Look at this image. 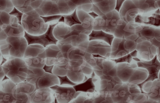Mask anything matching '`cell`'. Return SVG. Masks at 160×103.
I'll use <instances>...</instances> for the list:
<instances>
[{
	"instance_id": "obj_1",
	"label": "cell",
	"mask_w": 160,
	"mask_h": 103,
	"mask_svg": "<svg viewBox=\"0 0 160 103\" xmlns=\"http://www.w3.org/2000/svg\"><path fill=\"white\" fill-rule=\"evenodd\" d=\"M28 45L25 36L7 35L5 40H0V53L5 60L15 58H23Z\"/></svg>"
},
{
	"instance_id": "obj_2",
	"label": "cell",
	"mask_w": 160,
	"mask_h": 103,
	"mask_svg": "<svg viewBox=\"0 0 160 103\" xmlns=\"http://www.w3.org/2000/svg\"><path fill=\"white\" fill-rule=\"evenodd\" d=\"M21 24L25 32L34 36L44 34L49 26L35 10L23 13Z\"/></svg>"
},
{
	"instance_id": "obj_3",
	"label": "cell",
	"mask_w": 160,
	"mask_h": 103,
	"mask_svg": "<svg viewBox=\"0 0 160 103\" xmlns=\"http://www.w3.org/2000/svg\"><path fill=\"white\" fill-rule=\"evenodd\" d=\"M6 76L16 84L26 80L28 66L23 58L6 60L1 64Z\"/></svg>"
},
{
	"instance_id": "obj_4",
	"label": "cell",
	"mask_w": 160,
	"mask_h": 103,
	"mask_svg": "<svg viewBox=\"0 0 160 103\" xmlns=\"http://www.w3.org/2000/svg\"><path fill=\"white\" fill-rule=\"evenodd\" d=\"M45 47L38 44L28 45L23 59L28 66L43 68L45 65Z\"/></svg>"
},
{
	"instance_id": "obj_5",
	"label": "cell",
	"mask_w": 160,
	"mask_h": 103,
	"mask_svg": "<svg viewBox=\"0 0 160 103\" xmlns=\"http://www.w3.org/2000/svg\"><path fill=\"white\" fill-rule=\"evenodd\" d=\"M120 18L119 12L115 9L93 19L91 22L93 30H102L113 35L118 20Z\"/></svg>"
},
{
	"instance_id": "obj_6",
	"label": "cell",
	"mask_w": 160,
	"mask_h": 103,
	"mask_svg": "<svg viewBox=\"0 0 160 103\" xmlns=\"http://www.w3.org/2000/svg\"><path fill=\"white\" fill-rule=\"evenodd\" d=\"M132 59L138 62L137 65L138 67L145 68L148 72L147 78L142 82L136 85L140 89L141 93L143 94V84L147 82L153 81L158 78V75L160 71V62L158 61L157 54L150 61L144 60L137 57L133 58Z\"/></svg>"
},
{
	"instance_id": "obj_7",
	"label": "cell",
	"mask_w": 160,
	"mask_h": 103,
	"mask_svg": "<svg viewBox=\"0 0 160 103\" xmlns=\"http://www.w3.org/2000/svg\"><path fill=\"white\" fill-rule=\"evenodd\" d=\"M45 65L52 66L57 64H65L69 60L65 58L60 49L56 44H50L45 47Z\"/></svg>"
},
{
	"instance_id": "obj_8",
	"label": "cell",
	"mask_w": 160,
	"mask_h": 103,
	"mask_svg": "<svg viewBox=\"0 0 160 103\" xmlns=\"http://www.w3.org/2000/svg\"><path fill=\"white\" fill-rule=\"evenodd\" d=\"M68 85L61 84L51 87L54 92L57 103L71 102L74 99L76 92L73 87H71Z\"/></svg>"
},
{
	"instance_id": "obj_9",
	"label": "cell",
	"mask_w": 160,
	"mask_h": 103,
	"mask_svg": "<svg viewBox=\"0 0 160 103\" xmlns=\"http://www.w3.org/2000/svg\"><path fill=\"white\" fill-rule=\"evenodd\" d=\"M16 84L8 78L0 82V103H17L12 94V90Z\"/></svg>"
},
{
	"instance_id": "obj_10",
	"label": "cell",
	"mask_w": 160,
	"mask_h": 103,
	"mask_svg": "<svg viewBox=\"0 0 160 103\" xmlns=\"http://www.w3.org/2000/svg\"><path fill=\"white\" fill-rule=\"evenodd\" d=\"M31 103H54L55 94L51 87L36 89L31 95Z\"/></svg>"
},
{
	"instance_id": "obj_11",
	"label": "cell",
	"mask_w": 160,
	"mask_h": 103,
	"mask_svg": "<svg viewBox=\"0 0 160 103\" xmlns=\"http://www.w3.org/2000/svg\"><path fill=\"white\" fill-rule=\"evenodd\" d=\"M60 84V80L59 77L52 73L46 72L44 75L37 81L36 84V89L51 87Z\"/></svg>"
},
{
	"instance_id": "obj_12",
	"label": "cell",
	"mask_w": 160,
	"mask_h": 103,
	"mask_svg": "<svg viewBox=\"0 0 160 103\" xmlns=\"http://www.w3.org/2000/svg\"><path fill=\"white\" fill-rule=\"evenodd\" d=\"M0 30L8 36L19 37L24 36L25 32L19 22L0 24Z\"/></svg>"
},
{
	"instance_id": "obj_13",
	"label": "cell",
	"mask_w": 160,
	"mask_h": 103,
	"mask_svg": "<svg viewBox=\"0 0 160 103\" xmlns=\"http://www.w3.org/2000/svg\"><path fill=\"white\" fill-rule=\"evenodd\" d=\"M25 37L28 41V45L32 44H38L45 47L49 44H56L57 42L51 40L50 39L48 36V30L44 34L38 36L32 35L25 32Z\"/></svg>"
},
{
	"instance_id": "obj_14",
	"label": "cell",
	"mask_w": 160,
	"mask_h": 103,
	"mask_svg": "<svg viewBox=\"0 0 160 103\" xmlns=\"http://www.w3.org/2000/svg\"><path fill=\"white\" fill-rule=\"evenodd\" d=\"M36 89V84L26 80L16 84L12 90L13 95L15 94L31 95Z\"/></svg>"
},
{
	"instance_id": "obj_15",
	"label": "cell",
	"mask_w": 160,
	"mask_h": 103,
	"mask_svg": "<svg viewBox=\"0 0 160 103\" xmlns=\"http://www.w3.org/2000/svg\"><path fill=\"white\" fill-rule=\"evenodd\" d=\"M117 25L113 34L114 36H122V38L124 37L126 39V36H129L136 33L131 28L130 23L125 21L121 18L117 21Z\"/></svg>"
},
{
	"instance_id": "obj_16",
	"label": "cell",
	"mask_w": 160,
	"mask_h": 103,
	"mask_svg": "<svg viewBox=\"0 0 160 103\" xmlns=\"http://www.w3.org/2000/svg\"><path fill=\"white\" fill-rule=\"evenodd\" d=\"M88 36L89 41L101 40L106 42L111 46L115 37L113 34L107 33L102 30H92Z\"/></svg>"
},
{
	"instance_id": "obj_17",
	"label": "cell",
	"mask_w": 160,
	"mask_h": 103,
	"mask_svg": "<svg viewBox=\"0 0 160 103\" xmlns=\"http://www.w3.org/2000/svg\"><path fill=\"white\" fill-rule=\"evenodd\" d=\"M121 87L120 89L118 90L119 92H118L116 91L114 92L112 90V93L114 95H118L117 97L119 96L120 102H130L132 100L133 97L137 95V94H132L130 92L129 87L128 84L122 83Z\"/></svg>"
},
{
	"instance_id": "obj_18",
	"label": "cell",
	"mask_w": 160,
	"mask_h": 103,
	"mask_svg": "<svg viewBox=\"0 0 160 103\" xmlns=\"http://www.w3.org/2000/svg\"><path fill=\"white\" fill-rule=\"evenodd\" d=\"M45 72L44 68L28 66L26 80L36 84L38 79L44 75Z\"/></svg>"
},
{
	"instance_id": "obj_19",
	"label": "cell",
	"mask_w": 160,
	"mask_h": 103,
	"mask_svg": "<svg viewBox=\"0 0 160 103\" xmlns=\"http://www.w3.org/2000/svg\"><path fill=\"white\" fill-rule=\"evenodd\" d=\"M137 7L140 11L147 13L152 10H156V5L158 0H132Z\"/></svg>"
},
{
	"instance_id": "obj_20",
	"label": "cell",
	"mask_w": 160,
	"mask_h": 103,
	"mask_svg": "<svg viewBox=\"0 0 160 103\" xmlns=\"http://www.w3.org/2000/svg\"><path fill=\"white\" fill-rule=\"evenodd\" d=\"M92 1L104 14L115 9L116 3V0H92Z\"/></svg>"
},
{
	"instance_id": "obj_21",
	"label": "cell",
	"mask_w": 160,
	"mask_h": 103,
	"mask_svg": "<svg viewBox=\"0 0 160 103\" xmlns=\"http://www.w3.org/2000/svg\"><path fill=\"white\" fill-rule=\"evenodd\" d=\"M71 30V27L67 25L64 21H60L55 26L53 33L55 38L58 41L62 40L63 37L68 33Z\"/></svg>"
},
{
	"instance_id": "obj_22",
	"label": "cell",
	"mask_w": 160,
	"mask_h": 103,
	"mask_svg": "<svg viewBox=\"0 0 160 103\" xmlns=\"http://www.w3.org/2000/svg\"><path fill=\"white\" fill-rule=\"evenodd\" d=\"M37 0H12L14 7L23 13H25L33 9L32 4Z\"/></svg>"
},
{
	"instance_id": "obj_23",
	"label": "cell",
	"mask_w": 160,
	"mask_h": 103,
	"mask_svg": "<svg viewBox=\"0 0 160 103\" xmlns=\"http://www.w3.org/2000/svg\"><path fill=\"white\" fill-rule=\"evenodd\" d=\"M92 79V78L90 77L84 82L77 84L72 87L76 92H93L95 90V86Z\"/></svg>"
},
{
	"instance_id": "obj_24",
	"label": "cell",
	"mask_w": 160,
	"mask_h": 103,
	"mask_svg": "<svg viewBox=\"0 0 160 103\" xmlns=\"http://www.w3.org/2000/svg\"><path fill=\"white\" fill-rule=\"evenodd\" d=\"M147 21H141L138 23L156 26H160V9L156 10L154 13L147 17Z\"/></svg>"
},
{
	"instance_id": "obj_25",
	"label": "cell",
	"mask_w": 160,
	"mask_h": 103,
	"mask_svg": "<svg viewBox=\"0 0 160 103\" xmlns=\"http://www.w3.org/2000/svg\"><path fill=\"white\" fill-rule=\"evenodd\" d=\"M62 16L63 17L64 22L70 27L82 24L78 15L77 9L72 13Z\"/></svg>"
},
{
	"instance_id": "obj_26",
	"label": "cell",
	"mask_w": 160,
	"mask_h": 103,
	"mask_svg": "<svg viewBox=\"0 0 160 103\" xmlns=\"http://www.w3.org/2000/svg\"><path fill=\"white\" fill-rule=\"evenodd\" d=\"M69 62L65 64H57L53 65L52 73L58 77H62L67 75Z\"/></svg>"
},
{
	"instance_id": "obj_27",
	"label": "cell",
	"mask_w": 160,
	"mask_h": 103,
	"mask_svg": "<svg viewBox=\"0 0 160 103\" xmlns=\"http://www.w3.org/2000/svg\"><path fill=\"white\" fill-rule=\"evenodd\" d=\"M138 53V51L136 49H135L123 56L115 59H111L110 60L114 61L116 63L123 62L130 63L133 58L137 57Z\"/></svg>"
},
{
	"instance_id": "obj_28",
	"label": "cell",
	"mask_w": 160,
	"mask_h": 103,
	"mask_svg": "<svg viewBox=\"0 0 160 103\" xmlns=\"http://www.w3.org/2000/svg\"><path fill=\"white\" fill-rule=\"evenodd\" d=\"M0 12L4 11L10 13L14 8L12 0H0Z\"/></svg>"
},
{
	"instance_id": "obj_29",
	"label": "cell",
	"mask_w": 160,
	"mask_h": 103,
	"mask_svg": "<svg viewBox=\"0 0 160 103\" xmlns=\"http://www.w3.org/2000/svg\"><path fill=\"white\" fill-rule=\"evenodd\" d=\"M127 40L124 38H122L121 41L120 42L117 46V49L112 51L110 57L115 58L119 53L121 52H123L126 54L129 53V50L126 49L124 47V44Z\"/></svg>"
},
{
	"instance_id": "obj_30",
	"label": "cell",
	"mask_w": 160,
	"mask_h": 103,
	"mask_svg": "<svg viewBox=\"0 0 160 103\" xmlns=\"http://www.w3.org/2000/svg\"><path fill=\"white\" fill-rule=\"evenodd\" d=\"M62 17V15H61L42 16L45 22L49 25H56L61 20Z\"/></svg>"
},
{
	"instance_id": "obj_31",
	"label": "cell",
	"mask_w": 160,
	"mask_h": 103,
	"mask_svg": "<svg viewBox=\"0 0 160 103\" xmlns=\"http://www.w3.org/2000/svg\"><path fill=\"white\" fill-rule=\"evenodd\" d=\"M10 14L16 16L18 19L21 23V18L23 14V13L19 11L14 7L13 10Z\"/></svg>"
},
{
	"instance_id": "obj_32",
	"label": "cell",
	"mask_w": 160,
	"mask_h": 103,
	"mask_svg": "<svg viewBox=\"0 0 160 103\" xmlns=\"http://www.w3.org/2000/svg\"><path fill=\"white\" fill-rule=\"evenodd\" d=\"M126 0H116V5L115 9L119 12V11L123 3Z\"/></svg>"
},
{
	"instance_id": "obj_33",
	"label": "cell",
	"mask_w": 160,
	"mask_h": 103,
	"mask_svg": "<svg viewBox=\"0 0 160 103\" xmlns=\"http://www.w3.org/2000/svg\"><path fill=\"white\" fill-rule=\"evenodd\" d=\"M92 11L99 16H101L104 14L102 13L98 8L93 4L92 5Z\"/></svg>"
},
{
	"instance_id": "obj_34",
	"label": "cell",
	"mask_w": 160,
	"mask_h": 103,
	"mask_svg": "<svg viewBox=\"0 0 160 103\" xmlns=\"http://www.w3.org/2000/svg\"><path fill=\"white\" fill-rule=\"evenodd\" d=\"M6 76L5 73L3 71L2 66L0 65V82L2 81Z\"/></svg>"
},
{
	"instance_id": "obj_35",
	"label": "cell",
	"mask_w": 160,
	"mask_h": 103,
	"mask_svg": "<svg viewBox=\"0 0 160 103\" xmlns=\"http://www.w3.org/2000/svg\"><path fill=\"white\" fill-rule=\"evenodd\" d=\"M53 66V65L49 66L45 65L43 68L46 72L52 73Z\"/></svg>"
},
{
	"instance_id": "obj_36",
	"label": "cell",
	"mask_w": 160,
	"mask_h": 103,
	"mask_svg": "<svg viewBox=\"0 0 160 103\" xmlns=\"http://www.w3.org/2000/svg\"><path fill=\"white\" fill-rule=\"evenodd\" d=\"M89 15L92 17V18L94 19L99 16L95 13L93 11H92L88 13Z\"/></svg>"
},
{
	"instance_id": "obj_37",
	"label": "cell",
	"mask_w": 160,
	"mask_h": 103,
	"mask_svg": "<svg viewBox=\"0 0 160 103\" xmlns=\"http://www.w3.org/2000/svg\"><path fill=\"white\" fill-rule=\"evenodd\" d=\"M3 59H4V58L3 57L2 54L0 53V64H1L2 63Z\"/></svg>"
},
{
	"instance_id": "obj_38",
	"label": "cell",
	"mask_w": 160,
	"mask_h": 103,
	"mask_svg": "<svg viewBox=\"0 0 160 103\" xmlns=\"http://www.w3.org/2000/svg\"><path fill=\"white\" fill-rule=\"evenodd\" d=\"M158 53L157 54L158 57H160V47L158 48Z\"/></svg>"
},
{
	"instance_id": "obj_39",
	"label": "cell",
	"mask_w": 160,
	"mask_h": 103,
	"mask_svg": "<svg viewBox=\"0 0 160 103\" xmlns=\"http://www.w3.org/2000/svg\"><path fill=\"white\" fill-rule=\"evenodd\" d=\"M95 76V74L93 71H92V73L91 74V77L92 78L94 77Z\"/></svg>"
},
{
	"instance_id": "obj_40",
	"label": "cell",
	"mask_w": 160,
	"mask_h": 103,
	"mask_svg": "<svg viewBox=\"0 0 160 103\" xmlns=\"http://www.w3.org/2000/svg\"><path fill=\"white\" fill-rule=\"evenodd\" d=\"M49 0L52 1H53V2H56L57 1H58V0Z\"/></svg>"
},
{
	"instance_id": "obj_41",
	"label": "cell",
	"mask_w": 160,
	"mask_h": 103,
	"mask_svg": "<svg viewBox=\"0 0 160 103\" xmlns=\"http://www.w3.org/2000/svg\"><path fill=\"white\" fill-rule=\"evenodd\" d=\"M158 1H160V0H158Z\"/></svg>"
}]
</instances>
